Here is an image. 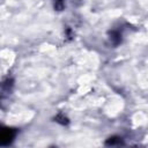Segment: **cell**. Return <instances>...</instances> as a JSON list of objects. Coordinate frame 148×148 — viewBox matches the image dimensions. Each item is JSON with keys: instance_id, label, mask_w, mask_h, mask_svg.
<instances>
[{"instance_id": "cell-2", "label": "cell", "mask_w": 148, "mask_h": 148, "mask_svg": "<svg viewBox=\"0 0 148 148\" xmlns=\"http://www.w3.org/2000/svg\"><path fill=\"white\" fill-rule=\"evenodd\" d=\"M105 145L106 146H119V145H123V140L119 136H111L105 141Z\"/></svg>"}, {"instance_id": "cell-1", "label": "cell", "mask_w": 148, "mask_h": 148, "mask_svg": "<svg viewBox=\"0 0 148 148\" xmlns=\"http://www.w3.org/2000/svg\"><path fill=\"white\" fill-rule=\"evenodd\" d=\"M17 135V130L14 127H2L0 131V145L2 147L10 145Z\"/></svg>"}]
</instances>
